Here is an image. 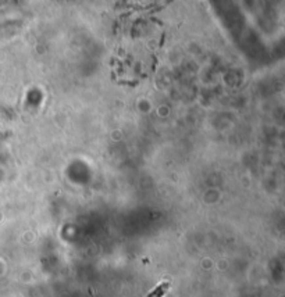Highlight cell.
<instances>
[{"label": "cell", "mask_w": 285, "mask_h": 297, "mask_svg": "<svg viewBox=\"0 0 285 297\" xmlns=\"http://www.w3.org/2000/svg\"><path fill=\"white\" fill-rule=\"evenodd\" d=\"M166 287H167V285H164V286L161 285L159 289H156V291H154L153 294H150V297H160L163 293H164V289H166Z\"/></svg>", "instance_id": "1"}]
</instances>
